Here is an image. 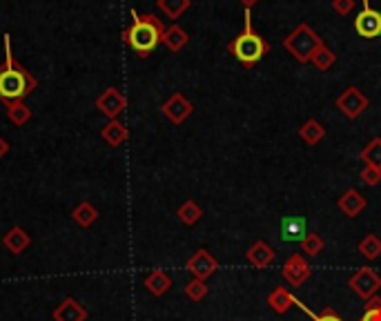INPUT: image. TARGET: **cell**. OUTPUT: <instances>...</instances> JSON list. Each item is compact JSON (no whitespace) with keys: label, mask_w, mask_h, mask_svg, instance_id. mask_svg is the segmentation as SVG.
<instances>
[{"label":"cell","mask_w":381,"mask_h":321,"mask_svg":"<svg viewBox=\"0 0 381 321\" xmlns=\"http://www.w3.org/2000/svg\"><path fill=\"white\" fill-rule=\"evenodd\" d=\"M245 259H247L250 266L263 270V268L272 266L274 259H277V252H274L272 245H268L265 241H256V243L250 245V250L245 252Z\"/></svg>","instance_id":"12"},{"label":"cell","mask_w":381,"mask_h":321,"mask_svg":"<svg viewBox=\"0 0 381 321\" xmlns=\"http://www.w3.org/2000/svg\"><path fill=\"white\" fill-rule=\"evenodd\" d=\"M361 181H364L366 185L375 187L381 183V169L375 167V165H364V169H361Z\"/></svg>","instance_id":"32"},{"label":"cell","mask_w":381,"mask_h":321,"mask_svg":"<svg viewBox=\"0 0 381 321\" xmlns=\"http://www.w3.org/2000/svg\"><path fill=\"white\" fill-rule=\"evenodd\" d=\"M332 9L339 16H348L352 9H355V0H332Z\"/></svg>","instance_id":"33"},{"label":"cell","mask_w":381,"mask_h":321,"mask_svg":"<svg viewBox=\"0 0 381 321\" xmlns=\"http://www.w3.org/2000/svg\"><path fill=\"white\" fill-rule=\"evenodd\" d=\"M227 52H230L241 65H245V68H252V65H256L270 52V43L265 41L261 34L254 32L250 9H245V14H243V32L236 36L234 41L227 43Z\"/></svg>","instance_id":"3"},{"label":"cell","mask_w":381,"mask_h":321,"mask_svg":"<svg viewBox=\"0 0 381 321\" xmlns=\"http://www.w3.org/2000/svg\"><path fill=\"white\" fill-rule=\"evenodd\" d=\"M163 43L169 52H181L183 47L189 43V36H187V32L183 30V27H178V25H172V27H167L165 30V34H163Z\"/></svg>","instance_id":"20"},{"label":"cell","mask_w":381,"mask_h":321,"mask_svg":"<svg viewBox=\"0 0 381 321\" xmlns=\"http://www.w3.org/2000/svg\"><path fill=\"white\" fill-rule=\"evenodd\" d=\"M30 243H32V237L27 234L25 228H21V225H14V228L5 232V237H3V245L12 254H16V257L30 248Z\"/></svg>","instance_id":"16"},{"label":"cell","mask_w":381,"mask_h":321,"mask_svg":"<svg viewBox=\"0 0 381 321\" xmlns=\"http://www.w3.org/2000/svg\"><path fill=\"white\" fill-rule=\"evenodd\" d=\"M306 234H308V223L303 216H283L281 219V239L283 241H297L301 243L303 239H306Z\"/></svg>","instance_id":"13"},{"label":"cell","mask_w":381,"mask_h":321,"mask_svg":"<svg viewBox=\"0 0 381 321\" xmlns=\"http://www.w3.org/2000/svg\"><path fill=\"white\" fill-rule=\"evenodd\" d=\"M337 110L346 118L355 121V118H359L368 110V99L364 96V92L352 85V87H348L346 92H341L339 96H337Z\"/></svg>","instance_id":"5"},{"label":"cell","mask_w":381,"mask_h":321,"mask_svg":"<svg viewBox=\"0 0 381 321\" xmlns=\"http://www.w3.org/2000/svg\"><path fill=\"white\" fill-rule=\"evenodd\" d=\"M7 154H9V143L3 136H0V158H5Z\"/></svg>","instance_id":"36"},{"label":"cell","mask_w":381,"mask_h":321,"mask_svg":"<svg viewBox=\"0 0 381 321\" xmlns=\"http://www.w3.org/2000/svg\"><path fill=\"white\" fill-rule=\"evenodd\" d=\"M348 286L361 299H370V297H375L377 292H379V288H381V277L377 275L373 268H361V270H357L355 275L348 279Z\"/></svg>","instance_id":"6"},{"label":"cell","mask_w":381,"mask_h":321,"mask_svg":"<svg viewBox=\"0 0 381 321\" xmlns=\"http://www.w3.org/2000/svg\"><path fill=\"white\" fill-rule=\"evenodd\" d=\"M38 87V81L34 74H30L21 63L16 61L12 52V39L9 34L5 36V61L0 65V101L14 103V101H25L30 94Z\"/></svg>","instance_id":"1"},{"label":"cell","mask_w":381,"mask_h":321,"mask_svg":"<svg viewBox=\"0 0 381 321\" xmlns=\"http://www.w3.org/2000/svg\"><path fill=\"white\" fill-rule=\"evenodd\" d=\"M299 245H301L303 254L312 259V257H319V254H321V250H323V239L319 237L317 232H308L306 239H303Z\"/></svg>","instance_id":"29"},{"label":"cell","mask_w":381,"mask_h":321,"mask_svg":"<svg viewBox=\"0 0 381 321\" xmlns=\"http://www.w3.org/2000/svg\"><path fill=\"white\" fill-rule=\"evenodd\" d=\"M381 308V297H370V299H366V308L364 310H379Z\"/></svg>","instance_id":"35"},{"label":"cell","mask_w":381,"mask_h":321,"mask_svg":"<svg viewBox=\"0 0 381 321\" xmlns=\"http://www.w3.org/2000/svg\"><path fill=\"white\" fill-rule=\"evenodd\" d=\"M359 254L366 261H375L381 257V239L377 234H366V237L359 241Z\"/></svg>","instance_id":"24"},{"label":"cell","mask_w":381,"mask_h":321,"mask_svg":"<svg viewBox=\"0 0 381 321\" xmlns=\"http://www.w3.org/2000/svg\"><path fill=\"white\" fill-rule=\"evenodd\" d=\"M7 118L14 123L16 127H23L30 123L32 118V110L25 105V101H14V103H7Z\"/></svg>","instance_id":"23"},{"label":"cell","mask_w":381,"mask_h":321,"mask_svg":"<svg viewBox=\"0 0 381 321\" xmlns=\"http://www.w3.org/2000/svg\"><path fill=\"white\" fill-rule=\"evenodd\" d=\"M239 3L245 7V9H250L252 5H256V3H259V0H239Z\"/></svg>","instance_id":"37"},{"label":"cell","mask_w":381,"mask_h":321,"mask_svg":"<svg viewBox=\"0 0 381 321\" xmlns=\"http://www.w3.org/2000/svg\"><path fill=\"white\" fill-rule=\"evenodd\" d=\"M54 321H87V310H85L74 297L61 301V306L52 313Z\"/></svg>","instance_id":"15"},{"label":"cell","mask_w":381,"mask_h":321,"mask_svg":"<svg viewBox=\"0 0 381 321\" xmlns=\"http://www.w3.org/2000/svg\"><path fill=\"white\" fill-rule=\"evenodd\" d=\"M185 297L189 301H203L207 297V286L203 279H192L189 283H185Z\"/></svg>","instance_id":"30"},{"label":"cell","mask_w":381,"mask_h":321,"mask_svg":"<svg viewBox=\"0 0 381 321\" xmlns=\"http://www.w3.org/2000/svg\"><path fill=\"white\" fill-rule=\"evenodd\" d=\"M167 27L161 23V18L154 14H136L132 9V25L123 32V41H125L132 50H134L141 59H147V56L156 50L163 41Z\"/></svg>","instance_id":"2"},{"label":"cell","mask_w":381,"mask_h":321,"mask_svg":"<svg viewBox=\"0 0 381 321\" xmlns=\"http://www.w3.org/2000/svg\"><path fill=\"white\" fill-rule=\"evenodd\" d=\"M321 45H323L321 36L314 32L308 23H301L299 27H294V30L283 39L285 52L299 63H310L312 54L317 52Z\"/></svg>","instance_id":"4"},{"label":"cell","mask_w":381,"mask_h":321,"mask_svg":"<svg viewBox=\"0 0 381 321\" xmlns=\"http://www.w3.org/2000/svg\"><path fill=\"white\" fill-rule=\"evenodd\" d=\"M101 136H103V141H105V143H107L110 147H121V145L127 141L130 132H127V127L123 125V123H121L119 118H114V121H110L107 125L103 127Z\"/></svg>","instance_id":"18"},{"label":"cell","mask_w":381,"mask_h":321,"mask_svg":"<svg viewBox=\"0 0 381 321\" xmlns=\"http://www.w3.org/2000/svg\"><path fill=\"white\" fill-rule=\"evenodd\" d=\"M156 5L167 18L176 21V18H181L187 12L189 5H192V0H156Z\"/></svg>","instance_id":"25"},{"label":"cell","mask_w":381,"mask_h":321,"mask_svg":"<svg viewBox=\"0 0 381 321\" xmlns=\"http://www.w3.org/2000/svg\"><path fill=\"white\" fill-rule=\"evenodd\" d=\"M176 214H178V221L183 223V225H196L198 221H201L203 210L198 207V203H194V201H185V203L176 210Z\"/></svg>","instance_id":"27"},{"label":"cell","mask_w":381,"mask_h":321,"mask_svg":"<svg viewBox=\"0 0 381 321\" xmlns=\"http://www.w3.org/2000/svg\"><path fill=\"white\" fill-rule=\"evenodd\" d=\"M185 268L192 272V277L194 279H209L216 272V268H218V261L209 254L205 248H201V250H196L192 257L187 259V263H185Z\"/></svg>","instance_id":"11"},{"label":"cell","mask_w":381,"mask_h":321,"mask_svg":"<svg viewBox=\"0 0 381 321\" xmlns=\"http://www.w3.org/2000/svg\"><path fill=\"white\" fill-rule=\"evenodd\" d=\"M310 63H312L317 70H321V72H328V70L332 68V65L337 63V54L332 52L326 43H323V45L319 47V50L312 54V61H310Z\"/></svg>","instance_id":"26"},{"label":"cell","mask_w":381,"mask_h":321,"mask_svg":"<svg viewBox=\"0 0 381 321\" xmlns=\"http://www.w3.org/2000/svg\"><path fill=\"white\" fill-rule=\"evenodd\" d=\"M361 160H364L366 165H375L381 169V138H373L370 143L361 149Z\"/></svg>","instance_id":"28"},{"label":"cell","mask_w":381,"mask_h":321,"mask_svg":"<svg viewBox=\"0 0 381 321\" xmlns=\"http://www.w3.org/2000/svg\"><path fill=\"white\" fill-rule=\"evenodd\" d=\"M310 263L306 261V257L303 254H292V257H288V261L283 263V270H281V275L283 279L288 281V286L292 288H299L303 286L308 279H310Z\"/></svg>","instance_id":"8"},{"label":"cell","mask_w":381,"mask_h":321,"mask_svg":"<svg viewBox=\"0 0 381 321\" xmlns=\"http://www.w3.org/2000/svg\"><path fill=\"white\" fill-rule=\"evenodd\" d=\"M299 136L306 145H317L319 141L326 136V130H323V125L317 118H310L299 127Z\"/></svg>","instance_id":"21"},{"label":"cell","mask_w":381,"mask_h":321,"mask_svg":"<svg viewBox=\"0 0 381 321\" xmlns=\"http://www.w3.org/2000/svg\"><path fill=\"white\" fill-rule=\"evenodd\" d=\"M355 30L361 39H377L381 34V12L370 7V0H364V9L355 18Z\"/></svg>","instance_id":"7"},{"label":"cell","mask_w":381,"mask_h":321,"mask_svg":"<svg viewBox=\"0 0 381 321\" xmlns=\"http://www.w3.org/2000/svg\"><path fill=\"white\" fill-rule=\"evenodd\" d=\"M359 321H381V308L379 310H364Z\"/></svg>","instance_id":"34"},{"label":"cell","mask_w":381,"mask_h":321,"mask_svg":"<svg viewBox=\"0 0 381 321\" xmlns=\"http://www.w3.org/2000/svg\"><path fill=\"white\" fill-rule=\"evenodd\" d=\"M292 304H297V306L303 310V313H308L312 321H344V319H341V317L337 315V310H335V308H326V310H321L319 315H312L310 310H308L306 306H303L299 299H292Z\"/></svg>","instance_id":"31"},{"label":"cell","mask_w":381,"mask_h":321,"mask_svg":"<svg viewBox=\"0 0 381 321\" xmlns=\"http://www.w3.org/2000/svg\"><path fill=\"white\" fill-rule=\"evenodd\" d=\"M143 286L147 288L150 295L163 297L165 292L172 288V279H169V275L165 270H152L150 275L145 277V281H143Z\"/></svg>","instance_id":"17"},{"label":"cell","mask_w":381,"mask_h":321,"mask_svg":"<svg viewBox=\"0 0 381 321\" xmlns=\"http://www.w3.org/2000/svg\"><path fill=\"white\" fill-rule=\"evenodd\" d=\"M72 219H74L76 225H81V228H92V225L96 223V219H99V210L90 201H81L72 210Z\"/></svg>","instance_id":"19"},{"label":"cell","mask_w":381,"mask_h":321,"mask_svg":"<svg viewBox=\"0 0 381 321\" xmlns=\"http://www.w3.org/2000/svg\"><path fill=\"white\" fill-rule=\"evenodd\" d=\"M161 112H163L165 118L172 121L174 125H181V123H185L189 116H192L194 105H192V103H189L181 92H174L172 96H169V99L163 103V107H161Z\"/></svg>","instance_id":"10"},{"label":"cell","mask_w":381,"mask_h":321,"mask_svg":"<svg viewBox=\"0 0 381 321\" xmlns=\"http://www.w3.org/2000/svg\"><path fill=\"white\" fill-rule=\"evenodd\" d=\"M337 207H339V210L344 212L346 216H350V219H357V216L366 210V199L361 196L359 190H355V187H350V190H346L344 194L339 196Z\"/></svg>","instance_id":"14"},{"label":"cell","mask_w":381,"mask_h":321,"mask_svg":"<svg viewBox=\"0 0 381 321\" xmlns=\"http://www.w3.org/2000/svg\"><path fill=\"white\" fill-rule=\"evenodd\" d=\"M292 299H294V297L288 292V288H274V290L270 292V297H268V306H270L277 315H285V313H288V310L294 306Z\"/></svg>","instance_id":"22"},{"label":"cell","mask_w":381,"mask_h":321,"mask_svg":"<svg viewBox=\"0 0 381 321\" xmlns=\"http://www.w3.org/2000/svg\"><path fill=\"white\" fill-rule=\"evenodd\" d=\"M125 107H127V99H125V94H121L119 87H107L96 99V110L101 112V114L107 116L110 121L119 118Z\"/></svg>","instance_id":"9"}]
</instances>
